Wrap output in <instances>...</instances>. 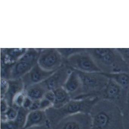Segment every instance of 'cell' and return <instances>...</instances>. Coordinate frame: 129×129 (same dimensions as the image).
<instances>
[{"label": "cell", "instance_id": "cell-1", "mask_svg": "<svg viewBox=\"0 0 129 129\" xmlns=\"http://www.w3.org/2000/svg\"><path fill=\"white\" fill-rule=\"evenodd\" d=\"M91 129H124L123 112L113 103L100 99L89 113Z\"/></svg>", "mask_w": 129, "mask_h": 129}, {"label": "cell", "instance_id": "cell-2", "mask_svg": "<svg viewBox=\"0 0 129 129\" xmlns=\"http://www.w3.org/2000/svg\"><path fill=\"white\" fill-rule=\"evenodd\" d=\"M103 73L111 74L129 71V67L116 48L86 49Z\"/></svg>", "mask_w": 129, "mask_h": 129}, {"label": "cell", "instance_id": "cell-3", "mask_svg": "<svg viewBox=\"0 0 129 129\" xmlns=\"http://www.w3.org/2000/svg\"><path fill=\"white\" fill-rule=\"evenodd\" d=\"M99 100V98L72 100L61 108L52 107L46 111L49 123L52 128L61 120L69 115L80 113L89 114Z\"/></svg>", "mask_w": 129, "mask_h": 129}, {"label": "cell", "instance_id": "cell-4", "mask_svg": "<svg viewBox=\"0 0 129 129\" xmlns=\"http://www.w3.org/2000/svg\"><path fill=\"white\" fill-rule=\"evenodd\" d=\"M75 71L80 78L83 87V95L80 100L88 98L99 99L109 78L102 72H84Z\"/></svg>", "mask_w": 129, "mask_h": 129}, {"label": "cell", "instance_id": "cell-5", "mask_svg": "<svg viewBox=\"0 0 129 129\" xmlns=\"http://www.w3.org/2000/svg\"><path fill=\"white\" fill-rule=\"evenodd\" d=\"M40 53L36 49H27L25 53L10 68L8 80L21 79L38 63Z\"/></svg>", "mask_w": 129, "mask_h": 129}, {"label": "cell", "instance_id": "cell-6", "mask_svg": "<svg viewBox=\"0 0 129 129\" xmlns=\"http://www.w3.org/2000/svg\"><path fill=\"white\" fill-rule=\"evenodd\" d=\"M66 61L68 64L76 71L84 72H102L86 49L71 55Z\"/></svg>", "mask_w": 129, "mask_h": 129}, {"label": "cell", "instance_id": "cell-7", "mask_svg": "<svg viewBox=\"0 0 129 129\" xmlns=\"http://www.w3.org/2000/svg\"><path fill=\"white\" fill-rule=\"evenodd\" d=\"M127 94L128 92L117 83L109 78V81L102 92L99 99L113 103L123 112L126 103Z\"/></svg>", "mask_w": 129, "mask_h": 129}, {"label": "cell", "instance_id": "cell-8", "mask_svg": "<svg viewBox=\"0 0 129 129\" xmlns=\"http://www.w3.org/2000/svg\"><path fill=\"white\" fill-rule=\"evenodd\" d=\"M92 119L89 114L78 113L61 120L52 129H91Z\"/></svg>", "mask_w": 129, "mask_h": 129}, {"label": "cell", "instance_id": "cell-9", "mask_svg": "<svg viewBox=\"0 0 129 129\" xmlns=\"http://www.w3.org/2000/svg\"><path fill=\"white\" fill-rule=\"evenodd\" d=\"M63 57L57 49H46L41 50L38 64L43 69L54 72L62 66Z\"/></svg>", "mask_w": 129, "mask_h": 129}, {"label": "cell", "instance_id": "cell-10", "mask_svg": "<svg viewBox=\"0 0 129 129\" xmlns=\"http://www.w3.org/2000/svg\"><path fill=\"white\" fill-rule=\"evenodd\" d=\"M72 71V69L69 67L62 65L50 77L42 82L49 91H53L63 87Z\"/></svg>", "mask_w": 129, "mask_h": 129}, {"label": "cell", "instance_id": "cell-11", "mask_svg": "<svg viewBox=\"0 0 129 129\" xmlns=\"http://www.w3.org/2000/svg\"><path fill=\"white\" fill-rule=\"evenodd\" d=\"M55 71L49 72L43 69L38 63L21 78L25 90L31 86L40 83L46 80Z\"/></svg>", "mask_w": 129, "mask_h": 129}, {"label": "cell", "instance_id": "cell-12", "mask_svg": "<svg viewBox=\"0 0 129 129\" xmlns=\"http://www.w3.org/2000/svg\"><path fill=\"white\" fill-rule=\"evenodd\" d=\"M72 100H80L83 95L81 80L77 72L72 70L64 87Z\"/></svg>", "mask_w": 129, "mask_h": 129}, {"label": "cell", "instance_id": "cell-13", "mask_svg": "<svg viewBox=\"0 0 129 129\" xmlns=\"http://www.w3.org/2000/svg\"><path fill=\"white\" fill-rule=\"evenodd\" d=\"M49 124L46 111L41 110L30 111L28 113L24 129Z\"/></svg>", "mask_w": 129, "mask_h": 129}, {"label": "cell", "instance_id": "cell-14", "mask_svg": "<svg viewBox=\"0 0 129 129\" xmlns=\"http://www.w3.org/2000/svg\"><path fill=\"white\" fill-rule=\"evenodd\" d=\"M8 81L9 88L4 98L7 101L9 106H12L15 96L25 90L24 86L21 78L10 80Z\"/></svg>", "mask_w": 129, "mask_h": 129}, {"label": "cell", "instance_id": "cell-15", "mask_svg": "<svg viewBox=\"0 0 129 129\" xmlns=\"http://www.w3.org/2000/svg\"><path fill=\"white\" fill-rule=\"evenodd\" d=\"M25 90L27 96L33 101L41 100L49 91L43 82L31 86Z\"/></svg>", "mask_w": 129, "mask_h": 129}, {"label": "cell", "instance_id": "cell-16", "mask_svg": "<svg viewBox=\"0 0 129 129\" xmlns=\"http://www.w3.org/2000/svg\"><path fill=\"white\" fill-rule=\"evenodd\" d=\"M53 91L55 96L53 108H61L72 100L68 93L64 87L58 88Z\"/></svg>", "mask_w": 129, "mask_h": 129}, {"label": "cell", "instance_id": "cell-17", "mask_svg": "<svg viewBox=\"0 0 129 129\" xmlns=\"http://www.w3.org/2000/svg\"><path fill=\"white\" fill-rule=\"evenodd\" d=\"M104 74L109 78L114 80L117 83L127 92H129V71L115 74Z\"/></svg>", "mask_w": 129, "mask_h": 129}, {"label": "cell", "instance_id": "cell-18", "mask_svg": "<svg viewBox=\"0 0 129 129\" xmlns=\"http://www.w3.org/2000/svg\"><path fill=\"white\" fill-rule=\"evenodd\" d=\"M27 49H13L6 50L4 52L3 63L5 64H14L20 57H21Z\"/></svg>", "mask_w": 129, "mask_h": 129}, {"label": "cell", "instance_id": "cell-19", "mask_svg": "<svg viewBox=\"0 0 129 129\" xmlns=\"http://www.w3.org/2000/svg\"><path fill=\"white\" fill-rule=\"evenodd\" d=\"M30 111L24 108H20L18 111V115L15 121L19 129H23L27 120V117Z\"/></svg>", "mask_w": 129, "mask_h": 129}, {"label": "cell", "instance_id": "cell-20", "mask_svg": "<svg viewBox=\"0 0 129 129\" xmlns=\"http://www.w3.org/2000/svg\"><path fill=\"white\" fill-rule=\"evenodd\" d=\"M18 109L10 106L4 114L1 115V121L15 120L18 115Z\"/></svg>", "mask_w": 129, "mask_h": 129}, {"label": "cell", "instance_id": "cell-21", "mask_svg": "<svg viewBox=\"0 0 129 129\" xmlns=\"http://www.w3.org/2000/svg\"><path fill=\"white\" fill-rule=\"evenodd\" d=\"M26 96L25 90L18 94L14 99L12 106L18 109L22 107Z\"/></svg>", "mask_w": 129, "mask_h": 129}, {"label": "cell", "instance_id": "cell-22", "mask_svg": "<svg viewBox=\"0 0 129 129\" xmlns=\"http://www.w3.org/2000/svg\"><path fill=\"white\" fill-rule=\"evenodd\" d=\"M124 129H129V92H128L126 106L123 112Z\"/></svg>", "mask_w": 129, "mask_h": 129}, {"label": "cell", "instance_id": "cell-23", "mask_svg": "<svg viewBox=\"0 0 129 129\" xmlns=\"http://www.w3.org/2000/svg\"><path fill=\"white\" fill-rule=\"evenodd\" d=\"M86 49H58V50L61 53L63 57L65 56L66 59L74 53L84 51Z\"/></svg>", "mask_w": 129, "mask_h": 129}, {"label": "cell", "instance_id": "cell-24", "mask_svg": "<svg viewBox=\"0 0 129 129\" xmlns=\"http://www.w3.org/2000/svg\"><path fill=\"white\" fill-rule=\"evenodd\" d=\"M1 129H19L15 120L1 121Z\"/></svg>", "mask_w": 129, "mask_h": 129}, {"label": "cell", "instance_id": "cell-25", "mask_svg": "<svg viewBox=\"0 0 129 129\" xmlns=\"http://www.w3.org/2000/svg\"><path fill=\"white\" fill-rule=\"evenodd\" d=\"M9 81L8 80L1 78V90L0 95L1 98H4L9 88Z\"/></svg>", "mask_w": 129, "mask_h": 129}, {"label": "cell", "instance_id": "cell-26", "mask_svg": "<svg viewBox=\"0 0 129 129\" xmlns=\"http://www.w3.org/2000/svg\"><path fill=\"white\" fill-rule=\"evenodd\" d=\"M53 106V103L44 97L40 101V110L46 111Z\"/></svg>", "mask_w": 129, "mask_h": 129}, {"label": "cell", "instance_id": "cell-27", "mask_svg": "<svg viewBox=\"0 0 129 129\" xmlns=\"http://www.w3.org/2000/svg\"><path fill=\"white\" fill-rule=\"evenodd\" d=\"M117 49L129 67V48H117Z\"/></svg>", "mask_w": 129, "mask_h": 129}, {"label": "cell", "instance_id": "cell-28", "mask_svg": "<svg viewBox=\"0 0 129 129\" xmlns=\"http://www.w3.org/2000/svg\"><path fill=\"white\" fill-rule=\"evenodd\" d=\"M10 107L7 101L4 98L1 99V115L4 114Z\"/></svg>", "mask_w": 129, "mask_h": 129}, {"label": "cell", "instance_id": "cell-29", "mask_svg": "<svg viewBox=\"0 0 129 129\" xmlns=\"http://www.w3.org/2000/svg\"><path fill=\"white\" fill-rule=\"evenodd\" d=\"M33 101L31 100L30 98L26 96L24 102L23 103L22 107L26 109L29 110L30 111V109L32 106L33 104Z\"/></svg>", "mask_w": 129, "mask_h": 129}, {"label": "cell", "instance_id": "cell-30", "mask_svg": "<svg viewBox=\"0 0 129 129\" xmlns=\"http://www.w3.org/2000/svg\"><path fill=\"white\" fill-rule=\"evenodd\" d=\"M44 98L46 99H47L50 101L53 104L55 99V94L53 91H48L46 93Z\"/></svg>", "mask_w": 129, "mask_h": 129}, {"label": "cell", "instance_id": "cell-31", "mask_svg": "<svg viewBox=\"0 0 129 129\" xmlns=\"http://www.w3.org/2000/svg\"><path fill=\"white\" fill-rule=\"evenodd\" d=\"M40 101H33V104L30 109V111L40 110Z\"/></svg>", "mask_w": 129, "mask_h": 129}, {"label": "cell", "instance_id": "cell-32", "mask_svg": "<svg viewBox=\"0 0 129 129\" xmlns=\"http://www.w3.org/2000/svg\"><path fill=\"white\" fill-rule=\"evenodd\" d=\"M25 129H52V127L49 124L41 125V126H36L32 127Z\"/></svg>", "mask_w": 129, "mask_h": 129}]
</instances>
